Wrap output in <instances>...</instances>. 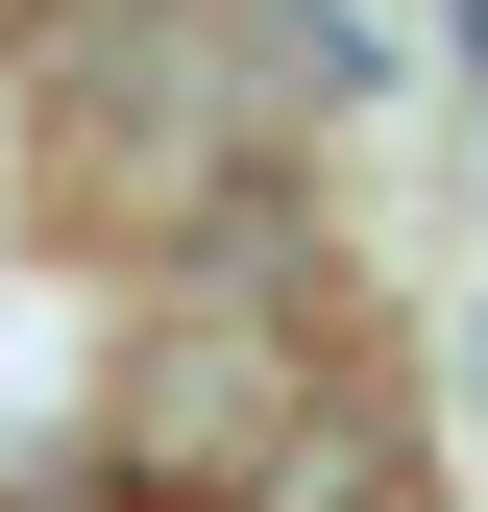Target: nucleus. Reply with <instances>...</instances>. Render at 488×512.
Instances as JSON below:
<instances>
[{
  "mask_svg": "<svg viewBox=\"0 0 488 512\" xmlns=\"http://www.w3.org/2000/svg\"><path fill=\"white\" fill-rule=\"evenodd\" d=\"M318 488H342V391H318L293 317L196 293L122 366V512H318Z\"/></svg>",
  "mask_w": 488,
  "mask_h": 512,
  "instance_id": "f257e3e1",
  "label": "nucleus"
},
{
  "mask_svg": "<svg viewBox=\"0 0 488 512\" xmlns=\"http://www.w3.org/2000/svg\"><path fill=\"white\" fill-rule=\"evenodd\" d=\"M49 171H74V220L220 196V25H196V0H122V25H98V98L49 122Z\"/></svg>",
  "mask_w": 488,
  "mask_h": 512,
  "instance_id": "f03ea898",
  "label": "nucleus"
}]
</instances>
